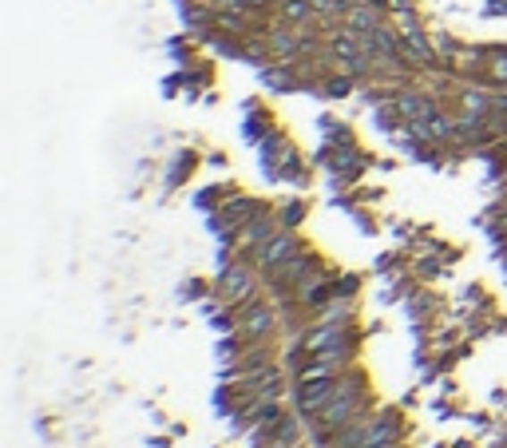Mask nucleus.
I'll return each instance as SVG.
<instances>
[{
  "label": "nucleus",
  "instance_id": "1",
  "mask_svg": "<svg viewBox=\"0 0 507 448\" xmlns=\"http://www.w3.org/2000/svg\"><path fill=\"white\" fill-rule=\"evenodd\" d=\"M365 413V377L361 373H349V377H337V389L329 397V405L313 417V433H337L349 420H357Z\"/></svg>",
  "mask_w": 507,
  "mask_h": 448
},
{
  "label": "nucleus",
  "instance_id": "4",
  "mask_svg": "<svg viewBox=\"0 0 507 448\" xmlns=\"http://www.w3.org/2000/svg\"><path fill=\"white\" fill-rule=\"evenodd\" d=\"M298 250H306V242L298 239V231L282 226V231L274 234V239L266 242L262 250H254V266H258V274H274L278 266H285V262H290Z\"/></svg>",
  "mask_w": 507,
  "mask_h": 448
},
{
  "label": "nucleus",
  "instance_id": "3",
  "mask_svg": "<svg viewBox=\"0 0 507 448\" xmlns=\"http://www.w3.org/2000/svg\"><path fill=\"white\" fill-rule=\"evenodd\" d=\"M393 21H396V32H401V48H404V56H409L412 68L436 72V68H440V48L428 40V32L420 29L417 13H401V16H393Z\"/></svg>",
  "mask_w": 507,
  "mask_h": 448
},
{
  "label": "nucleus",
  "instance_id": "16",
  "mask_svg": "<svg viewBox=\"0 0 507 448\" xmlns=\"http://www.w3.org/2000/svg\"><path fill=\"white\" fill-rule=\"evenodd\" d=\"M353 317V301H345V298H329L325 306H321V314H317V322L321 325H341V322H349Z\"/></svg>",
  "mask_w": 507,
  "mask_h": 448
},
{
  "label": "nucleus",
  "instance_id": "14",
  "mask_svg": "<svg viewBox=\"0 0 507 448\" xmlns=\"http://www.w3.org/2000/svg\"><path fill=\"white\" fill-rule=\"evenodd\" d=\"M293 294H298L301 306H309V309H313V306H325L329 294H334V286H329L325 278H317V274H309V278L301 282V286L293 290Z\"/></svg>",
  "mask_w": 507,
  "mask_h": 448
},
{
  "label": "nucleus",
  "instance_id": "5",
  "mask_svg": "<svg viewBox=\"0 0 507 448\" xmlns=\"http://www.w3.org/2000/svg\"><path fill=\"white\" fill-rule=\"evenodd\" d=\"M258 266L250 262H230L223 270V278H218V294H223L230 306H246V301H254L258 294Z\"/></svg>",
  "mask_w": 507,
  "mask_h": 448
},
{
  "label": "nucleus",
  "instance_id": "15",
  "mask_svg": "<svg viewBox=\"0 0 507 448\" xmlns=\"http://www.w3.org/2000/svg\"><path fill=\"white\" fill-rule=\"evenodd\" d=\"M484 84L507 88V48H487V60H484Z\"/></svg>",
  "mask_w": 507,
  "mask_h": 448
},
{
  "label": "nucleus",
  "instance_id": "19",
  "mask_svg": "<svg viewBox=\"0 0 507 448\" xmlns=\"http://www.w3.org/2000/svg\"><path fill=\"white\" fill-rule=\"evenodd\" d=\"M384 13L389 16H401V13H417V0H381Z\"/></svg>",
  "mask_w": 507,
  "mask_h": 448
},
{
  "label": "nucleus",
  "instance_id": "17",
  "mask_svg": "<svg viewBox=\"0 0 507 448\" xmlns=\"http://www.w3.org/2000/svg\"><path fill=\"white\" fill-rule=\"evenodd\" d=\"M262 80H266V84H270L274 91H290V88H293V76H290V72H282V68H266Z\"/></svg>",
  "mask_w": 507,
  "mask_h": 448
},
{
  "label": "nucleus",
  "instance_id": "6",
  "mask_svg": "<svg viewBox=\"0 0 507 448\" xmlns=\"http://www.w3.org/2000/svg\"><path fill=\"white\" fill-rule=\"evenodd\" d=\"M278 231H282V218H274V215H266V210H262V215H254L250 223L238 226V231H234V250H238V254H254V250H262V246L270 242Z\"/></svg>",
  "mask_w": 507,
  "mask_h": 448
},
{
  "label": "nucleus",
  "instance_id": "11",
  "mask_svg": "<svg viewBox=\"0 0 507 448\" xmlns=\"http://www.w3.org/2000/svg\"><path fill=\"white\" fill-rule=\"evenodd\" d=\"M460 112H464V115H484V120H492V112H495V91L464 84V88H460Z\"/></svg>",
  "mask_w": 507,
  "mask_h": 448
},
{
  "label": "nucleus",
  "instance_id": "9",
  "mask_svg": "<svg viewBox=\"0 0 507 448\" xmlns=\"http://www.w3.org/2000/svg\"><path fill=\"white\" fill-rule=\"evenodd\" d=\"M334 389H337V377H329V381H306V385H298V413L317 417L321 409L329 405Z\"/></svg>",
  "mask_w": 507,
  "mask_h": 448
},
{
  "label": "nucleus",
  "instance_id": "12",
  "mask_svg": "<svg viewBox=\"0 0 507 448\" xmlns=\"http://www.w3.org/2000/svg\"><path fill=\"white\" fill-rule=\"evenodd\" d=\"M262 203H258V199H250V195H234L230 199V203L223 207V223L230 226V231H238V226H246L250 223L254 215H262Z\"/></svg>",
  "mask_w": 507,
  "mask_h": 448
},
{
  "label": "nucleus",
  "instance_id": "2",
  "mask_svg": "<svg viewBox=\"0 0 507 448\" xmlns=\"http://www.w3.org/2000/svg\"><path fill=\"white\" fill-rule=\"evenodd\" d=\"M301 350H306L309 358H325V361H334L337 369H341V365L353 358L357 342H353V329H349V322H341V325H321V322H317V325H313L309 334H306Z\"/></svg>",
  "mask_w": 507,
  "mask_h": 448
},
{
  "label": "nucleus",
  "instance_id": "13",
  "mask_svg": "<svg viewBox=\"0 0 507 448\" xmlns=\"http://www.w3.org/2000/svg\"><path fill=\"white\" fill-rule=\"evenodd\" d=\"M278 21L306 29V24L317 21V8H313V0H278Z\"/></svg>",
  "mask_w": 507,
  "mask_h": 448
},
{
  "label": "nucleus",
  "instance_id": "20",
  "mask_svg": "<svg viewBox=\"0 0 507 448\" xmlns=\"http://www.w3.org/2000/svg\"><path fill=\"white\" fill-rule=\"evenodd\" d=\"M325 91H329V96H345V91H353V76H349V72H345V76H334Z\"/></svg>",
  "mask_w": 507,
  "mask_h": 448
},
{
  "label": "nucleus",
  "instance_id": "18",
  "mask_svg": "<svg viewBox=\"0 0 507 448\" xmlns=\"http://www.w3.org/2000/svg\"><path fill=\"white\" fill-rule=\"evenodd\" d=\"M301 215H306V207L301 203H290V207H282V226H290V231H298V223H301Z\"/></svg>",
  "mask_w": 507,
  "mask_h": 448
},
{
  "label": "nucleus",
  "instance_id": "8",
  "mask_svg": "<svg viewBox=\"0 0 507 448\" xmlns=\"http://www.w3.org/2000/svg\"><path fill=\"white\" fill-rule=\"evenodd\" d=\"M393 112H396V120H404V123H420V120H428V115H436L440 107H436V99H432L428 91L404 88V91H396L393 96Z\"/></svg>",
  "mask_w": 507,
  "mask_h": 448
},
{
  "label": "nucleus",
  "instance_id": "10",
  "mask_svg": "<svg viewBox=\"0 0 507 448\" xmlns=\"http://www.w3.org/2000/svg\"><path fill=\"white\" fill-rule=\"evenodd\" d=\"M274 309L270 306H258V301H246L242 306V334L246 337H254V342H262V337H270L274 334Z\"/></svg>",
  "mask_w": 507,
  "mask_h": 448
},
{
  "label": "nucleus",
  "instance_id": "7",
  "mask_svg": "<svg viewBox=\"0 0 507 448\" xmlns=\"http://www.w3.org/2000/svg\"><path fill=\"white\" fill-rule=\"evenodd\" d=\"M317 270H321V258L306 246V250H298L290 262H285V266L274 270V274H270V282H274L278 290H282V286H285V290H298L301 282H306L309 274H317Z\"/></svg>",
  "mask_w": 507,
  "mask_h": 448
}]
</instances>
